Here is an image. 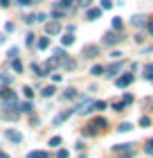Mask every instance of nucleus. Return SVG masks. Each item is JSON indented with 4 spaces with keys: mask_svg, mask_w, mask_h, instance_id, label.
<instances>
[{
    "mask_svg": "<svg viewBox=\"0 0 153 158\" xmlns=\"http://www.w3.org/2000/svg\"><path fill=\"white\" fill-rule=\"evenodd\" d=\"M72 111L81 113V115H90V113H92V99H90V97L81 99V102H79V106H77V109H72Z\"/></svg>",
    "mask_w": 153,
    "mask_h": 158,
    "instance_id": "f257e3e1",
    "label": "nucleus"
},
{
    "mask_svg": "<svg viewBox=\"0 0 153 158\" xmlns=\"http://www.w3.org/2000/svg\"><path fill=\"white\" fill-rule=\"evenodd\" d=\"M133 81H135V75H119V77H115V86H117V88H128Z\"/></svg>",
    "mask_w": 153,
    "mask_h": 158,
    "instance_id": "f03ea898",
    "label": "nucleus"
},
{
    "mask_svg": "<svg viewBox=\"0 0 153 158\" xmlns=\"http://www.w3.org/2000/svg\"><path fill=\"white\" fill-rule=\"evenodd\" d=\"M81 56L83 59H95V56H99V48L97 45H83L81 48Z\"/></svg>",
    "mask_w": 153,
    "mask_h": 158,
    "instance_id": "7ed1b4c3",
    "label": "nucleus"
},
{
    "mask_svg": "<svg viewBox=\"0 0 153 158\" xmlns=\"http://www.w3.org/2000/svg\"><path fill=\"white\" fill-rule=\"evenodd\" d=\"M56 34H61V23H59V20L47 23L45 25V36H56Z\"/></svg>",
    "mask_w": 153,
    "mask_h": 158,
    "instance_id": "20e7f679",
    "label": "nucleus"
},
{
    "mask_svg": "<svg viewBox=\"0 0 153 158\" xmlns=\"http://www.w3.org/2000/svg\"><path fill=\"white\" fill-rule=\"evenodd\" d=\"M117 43H119V34L115 32V30H111V32L104 34V45H117Z\"/></svg>",
    "mask_w": 153,
    "mask_h": 158,
    "instance_id": "39448f33",
    "label": "nucleus"
},
{
    "mask_svg": "<svg viewBox=\"0 0 153 158\" xmlns=\"http://www.w3.org/2000/svg\"><path fill=\"white\" fill-rule=\"evenodd\" d=\"M5 138L18 145V142H23V133H20V131H16V129H7V131H5Z\"/></svg>",
    "mask_w": 153,
    "mask_h": 158,
    "instance_id": "423d86ee",
    "label": "nucleus"
},
{
    "mask_svg": "<svg viewBox=\"0 0 153 158\" xmlns=\"http://www.w3.org/2000/svg\"><path fill=\"white\" fill-rule=\"evenodd\" d=\"M119 68H122V61H115L111 66H104V73H108V77H119Z\"/></svg>",
    "mask_w": 153,
    "mask_h": 158,
    "instance_id": "0eeeda50",
    "label": "nucleus"
},
{
    "mask_svg": "<svg viewBox=\"0 0 153 158\" xmlns=\"http://www.w3.org/2000/svg\"><path fill=\"white\" fill-rule=\"evenodd\" d=\"M131 23H133V27H147V16H142V14H135V16L131 18Z\"/></svg>",
    "mask_w": 153,
    "mask_h": 158,
    "instance_id": "6e6552de",
    "label": "nucleus"
},
{
    "mask_svg": "<svg viewBox=\"0 0 153 158\" xmlns=\"http://www.w3.org/2000/svg\"><path fill=\"white\" fill-rule=\"evenodd\" d=\"M99 16H101V9H99V7H92V9L86 11V18H88V20H97Z\"/></svg>",
    "mask_w": 153,
    "mask_h": 158,
    "instance_id": "1a4fd4ad",
    "label": "nucleus"
},
{
    "mask_svg": "<svg viewBox=\"0 0 153 158\" xmlns=\"http://www.w3.org/2000/svg\"><path fill=\"white\" fill-rule=\"evenodd\" d=\"M74 2H77V0H59V2L54 5V9H63V11H65V9H70Z\"/></svg>",
    "mask_w": 153,
    "mask_h": 158,
    "instance_id": "9d476101",
    "label": "nucleus"
},
{
    "mask_svg": "<svg viewBox=\"0 0 153 158\" xmlns=\"http://www.w3.org/2000/svg\"><path fill=\"white\" fill-rule=\"evenodd\" d=\"M63 68H65V70H74V68H77V61H74V59H72V56L68 54V56L63 59Z\"/></svg>",
    "mask_w": 153,
    "mask_h": 158,
    "instance_id": "9b49d317",
    "label": "nucleus"
},
{
    "mask_svg": "<svg viewBox=\"0 0 153 158\" xmlns=\"http://www.w3.org/2000/svg\"><path fill=\"white\" fill-rule=\"evenodd\" d=\"M18 111H20V113H32V111H34V104L30 102V99H27V102L18 104Z\"/></svg>",
    "mask_w": 153,
    "mask_h": 158,
    "instance_id": "f8f14e48",
    "label": "nucleus"
},
{
    "mask_svg": "<svg viewBox=\"0 0 153 158\" xmlns=\"http://www.w3.org/2000/svg\"><path fill=\"white\" fill-rule=\"evenodd\" d=\"M70 115H72V111H63V113H59V115L54 118V124H63V122L68 120Z\"/></svg>",
    "mask_w": 153,
    "mask_h": 158,
    "instance_id": "ddd939ff",
    "label": "nucleus"
},
{
    "mask_svg": "<svg viewBox=\"0 0 153 158\" xmlns=\"http://www.w3.org/2000/svg\"><path fill=\"white\" fill-rule=\"evenodd\" d=\"M106 124H108V122H106V118H95V120L90 122V127H92V129H104Z\"/></svg>",
    "mask_w": 153,
    "mask_h": 158,
    "instance_id": "4468645a",
    "label": "nucleus"
},
{
    "mask_svg": "<svg viewBox=\"0 0 153 158\" xmlns=\"http://www.w3.org/2000/svg\"><path fill=\"white\" fill-rule=\"evenodd\" d=\"M133 147H135L133 142H124V145H115L113 149H115V152H119V154H122V152H131Z\"/></svg>",
    "mask_w": 153,
    "mask_h": 158,
    "instance_id": "2eb2a0df",
    "label": "nucleus"
},
{
    "mask_svg": "<svg viewBox=\"0 0 153 158\" xmlns=\"http://www.w3.org/2000/svg\"><path fill=\"white\" fill-rule=\"evenodd\" d=\"M56 66H59V59H50V61H45V68H43V70H45V73L50 75Z\"/></svg>",
    "mask_w": 153,
    "mask_h": 158,
    "instance_id": "dca6fc26",
    "label": "nucleus"
},
{
    "mask_svg": "<svg viewBox=\"0 0 153 158\" xmlns=\"http://www.w3.org/2000/svg\"><path fill=\"white\" fill-rule=\"evenodd\" d=\"M25 158H50V154H47V152H41V149H38V152H30Z\"/></svg>",
    "mask_w": 153,
    "mask_h": 158,
    "instance_id": "f3484780",
    "label": "nucleus"
},
{
    "mask_svg": "<svg viewBox=\"0 0 153 158\" xmlns=\"http://www.w3.org/2000/svg\"><path fill=\"white\" fill-rule=\"evenodd\" d=\"M54 93H56V88H54V86H45V88H43V90H41V95H43V97H45V99H47V97H52V95H54Z\"/></svg>",
    "mask_w": 153,
    "mask_h": 158,
    "instance_id": "a211bd4d",
    "label": "nucleus"
},
{
    "mask_svg": "<svg viewBox=\"0 0 153 158\" xmlns=\"http://www.w3.org/2000/svg\"><path fill=\"white\" fill-rule=\"evenodd\" d=\"M117 131L119 133H128V131H133V124H131V122H122V124L117 127Z\"/></svg>",
    "mask_w": 153,
    "mask_h": 158,
    "instance_id": "6ab92c4d",
    "label": "nucleus"
},
{
    "mask_svg": "<svg viewBox=\"0 0 153 158\" xmlns=\"http://www.w3.org/2000/svg\"><path fill=\"white\" fill-rule=\"evenodd\" d=\"M77 95H79V93H77L74 88H65V90H63V99H74Z\"/></svg>",
    "mask_w": 153,
    "mask_h": 158,
    "instance_id": "aec40b11",
    "label": "nucleus"
},
{
    "mask_svg": "<svg viewBox=\"0 0 153 158\" xmlns=\"http://www.w3.org/2000/svg\"><path fill=\"white\" fill-rule=\"evenodd\" d=\"M144 77H147L149 81H153V63H147V66H144Z\"/></svg>",
    "mask_w": 153,
    "mask_h": 158,
    "instance_id": "412c9836",
    "label": "nucleus"
},
{
    "mask_svg": "<svg viewBox=\"0 0 153 158\" xmlns=\"http://www.w3.org/2000/svg\"><path fill=\"white\" fill-rule=\"evenodd\" d=\"M122 27H124V20H122L119 16H115V18H113V30H115V32H117V30L122 32Z\"/></svg>",
    "mask_w": 153,
    "mask_h": 158,
    "instance_id": "4be33fe9",
    "label": "nucleus"
},
{
    "mask_svg": "<svg viewBox=\"0 0 153 158\" xmlns=\"http://www.w3.org/2000/svg\"><path fill=\"white\" fill-rule=\"evenodd\" d=\"M0 81H2V86H11L14 77H11V75H7V73H2V75H0Z\"/></svg>",
    "mask_w": 153,
    "mask_h": 158,
    "instance_id": "5701e85b",
    "label": "nucleus"
},
{
    "mask_svg": "<svg viewBox=\"0 0 153 158\" xmlns=\"http://www.w3.org/2000/svg\"><path fill=\"white\" fill-rule=\"evenodd\" d=\"M11 68H14V73H18V75L23 73V63H20L18 59H11Z\"/></svg>",
    "mask_w": 153,
    "mask_h": 158,
    "instance_id": "b1692460",
    "label": "nucleus"
},
{
    "mask_svg": "<svg viewBox=\"0 0 153 158\" xmlns=\"http://www.w3.org/2000/svg\"><path fill=\"white\" fill-rule=\"evenodd\" d=\"M32 70H34V73H36V77H45L47 73H45V70H43L41 66H38V63H32Z\"/></svg>",
    "mask_w": 153,
    "mask_h": 158,
    "instance_id": "393cba45",
    "label": "nucleus"
},
{
    "mask_svg": "<svg viewBox=\"0 0 153 158\" xmlns=\"http://www.w3.org/2000/svg\"><path fill=\"white\" fill-rule=\"evenodd\" d=\"M61 43H63V48H68V45H72V43H74V36H72V34H65V36L61 39Z\"/></svg>",
    "mask_w": 153,
    "mask_h": 158,
    "instance_id": "a878e982",
    "label": "nucleus"
},
{
    "mask_svg": "<svg viewBox=\"0 0 153 158\" xmlns=\"http://www.w3.org/2000/svg\"><path fill=\"white\" fill-rule=\"evenodd\" d=\"M36 45H38V50H47V48H50V39H47V36H45V39H38Z\"/></svg>",
    "mask_w": 153,
    "mask_h": 158,
    "instance_id": "bb28decb",
    "label": "nucleus"
},
{
    "mask_svg": "<svg viewBox=\"0 0 153 158\" xmlns=\"http://www.w3.org/2000/svg\"><path fill=\"white\" fill-rule=\"evenodd\" d=\"M90 75H95V77H101V75H104V66H92Z\"/></svg>",
    "mask_w": 153,
    "mask_h": 158,
    "instance_id": "cd10ccee",
    "label": "nucleus"
},
{
    "mask_svg": "<svg viewBox=\"0 0 153 158\" xmlns=\"http://www.w3.org/2000/svg\"><path fill=\"white\" fill-rule=\"evenodd\" d=\"M99 9H101V11H106V9H113V0H101Z\"/></svg>",
    "mask_w": 153,
    "mask_h": 158,
    "instance_id": "c85d7f7f",
    "label": "nucleus"
},
{
    "mask_svg": "<svg viewBox=\"0 0 153 158\" xmlns=\"http://www.w3.org/2000/svg\"><path fill=\"white\" fill-rule=\"evenodd\" d=\"M106 109V102L101 99V102H92V111H104Z\"/></svg>",
    "mask_w": 153,
    "mask_h": 158,
    "instance_id": "c756f323",
    "label": "nucleus"
},
{
    "mask_svg": "<svg viewBox=\"0 0 153 158\" xmlns=\"http://www.w3.org/2000/svg\"><path fill=\"white\" fill-rule=\"evenodd\" d=\"M34 41H36V36H34V34L30 32V34L25 36V45H27V48H30V45H34Z\"/></svg>",
    "mask_w": 153,
    "mask_h": 158,
    "instance_id": "7c9ffc66",
    "label": "nucleus"
},
{
    "mask_svg": "<svg viewBox=\"0 0 153 158\" xmlns=\"http://www.w3.org/2000/svg\"><path fill=\"white\" fill-rule=\"evenodd\" d=\"M63 16H65L63 9H54V11H52V18H54V20H59V18H63Z\"/></svg>",
    "mask_w": 153,
    "mask_h": 158,
    "instance_id": "2f4dec72",
    "label": "nucleus"
},
{
    "mask_svg": "<svg viewBox=\"0 0 153 158\" xmlns=\"http://www.w3.org/2000/svg\"><path fill=\"white\" fill-rule=\"evenodd\" d=\"M144 152H147L149 156H153V138H151V140H147V147H144Z\"/></svg>",
    "mask_w": 153,
    "mask_h": 158,
    "instance_id": "473e14b6",
    "label": "nucleus"
},
{
    "mask_svg": "<svg viewBox=\"0 0 153 158\" xmlns=\"http://www.w3.org/2000/svg\"><path fill=\"white\" fill-rule=\"evenodd\" d=\"M23 93H25V97H27V99L32 102V97H34V90L30 88V86H25V88H23Z\"/></svg>",
    "mask_w": 153,
    "mask_h": 158,
    "instance_id": "72a5a7b5",
    "label": "nucleus"
},
{
    "mask_svg": "<svg viewBox=\"0 0 153 158\" xmlns=\"http://www.w3.org/2000/svg\"><path fill=\"white\" fill-rule=\"evenodd\" d=\"M113 109L117 111V113H122L124 109H126V104H124V102H115V104H113Z\"/></svg>",
    "mask_w": 153,
    "mask_h": 158,
    "instance_id": "f704fd0d",
    "label": "nucleus"
},
{
    "mask_svg": "<svg viewBox=\"0 0 153 158\" xmlns=\"http://www.w3.org/2000/svg\"><path fill=\"white\" fill-rule=\"evenodd\" d=\"M61 145V138L59 135H54V138H50V147H59Z\"/></svg>",
    "mask_w": 153,
    "mask_h": 158,
    "instance_id": "c9c22d12",
    "label": "nucleus"
},
{
    "mask_svg": "<svg viewBox=\"0 0 153 158\" xmlns=\"http://www.w3.org/2000/svg\"><path fill=\"white\" fill-rule=\"evenodd\" d=\"M7 56H9V59H18V48H11L9 52H7Z\"/></svg>",
    "mask_w": 153,
    "mask_h": 158,
    "instance_id": "e433bc0d",
    "label": "nucleus"
},
{
    "mask_svg": "<svg viewBox=\"0 0 153 158\" xmlns=\"http://www.w3.org/2000/svg\"><path fill=\"white\" fill-rule=\"evenodd\" d=\"M117 158H135V152H133V149H131V152H122Z\"/></svg>",
    "mask_w": 153,
    "mask_h": 158,
    "instance_id": "4c0bfd02",
    "label": "nucleus"
},
{
    "mask_svg": "<svg viewBox=\"0 0 153 158\" xmlns=\"http://www.w3.org/2000/svg\"><path fill=\"white\" fill-rule=\"evenodd\" d=\"M83 133H86V135H97V129H92V127L88 124V127H86V131H83Z\"/></svg>",
    "mask_w": 153,
    "mask_h": 158,
    "instance_id": "58836bf2",
    "label": "nucleus"
},
{
    "mask_svg": "<svg viewBox=\"0 0 153 158\" xmlns=\"http://www.w3.org/2000/svg\"><path fill=\"white\" fill-rule=\"evenodd\" d=\"M25 23H27V25L36 23V14H30V16H25Z\"/></svg>",
    "mask_w": 153,
    "mask_h": 158,
    "instance_id": "ea45409f",
    "label": "nucleus"
},
{
    "mask_svg": "<svg viewBox=\"0 0 153 158\" xmlns=\"http://www.w3.org/2000/svg\"><path fill=\"white\" fill-rule=\"evenodd\" d=\"M32 2H34V0H16L18 7H27V5H32Z\"/></svg>",
    "mask_w": 153,
    "mask_h": 158,
    "instance_id": "a19ab883",
    "label": "nucleus"
},
{
    "mask_svg": "<svg viewBox=\"0 0 153 158\" xmlns=\"http://www.w3.org/2000/svg\"><path fill=\"white\" fill-rule=\"evenodd\" d=\"M70 154L68 152H65V149H59V152H56V158H68Z\"/></svg>",
    "mask_w": 153,
    "mask_h": 158,
    "instance_id": "79ce46f5",
    "label": "nucleus"
},
{
    "mask_svg": "<svg viewBox=\"0 0 153 158\" xmlns=\"http://www.w3.org/2000/svg\"><path fill=\"white\" fill-rule=\"evenodd\" d=\"M2 118H5V120H16L18 115H16V113H2Z\"/></svg>",
    "mask_w": 153,
    "mask_h": 158,
    "instance_id": "37998d69",
    "label": "nucleus"
},
{
    "mask_svg": "<svg viewBox=\"0 0 153 158\" xmlns=\"http://www.w3.org/2000/svg\"><path fill=\"white\" fill-rule=\"evenodd\" d=\"M140 124H142V127H149V124H151V118H142Z\"/></svg>",
    "mask_w": 153,
    "mask_h": 158,
    "instance_id": "c03bdc74",
    "label": "nucleus"
},
{
    "mask_svg": "<svg viewBox=\"0 0 153 158\" xmlns=\"http://www.w3.org/2000/svg\"><path fill=\"white\" fill-rule=\"evenodd\" d=\"M47 16H45V14H36V23H43V20H45Z\"/></svg>",
    "mask_w": 153,
    "mask_h": 158,
    "instance_id": "a18cd8bd",
    "label": "nucleus"
},
{
    "mask_svg": "<svg viewBox=\"0 0 153 158\" xmlns=\"http://www.w3.org/2000/svg\"><path fill=\"white\" fill-rule=\"evenodd\" d=\"M124 104H133V95H124Z\"/></svg>",
    "mask_w": 153,
    "mask_h": 158,
    "instance_id": "49530a36",
    "label": "nucleus"
},
{
    "mask_svg": "<svg viewBox=\"0 0 153 158\" xmlns=\"http://www.w3.org/2000/svg\"><path fill=\"white\" fill-rule=\"evenodd\" d=\"M77 2L81 5V7H90V0H77Z\"/></svg>",
    "mask_w": 153,
    "mask_h": 158,
    "instance_id": "de8ad7c7",
    "label": "nucleus"
},
{
    "mask_svg": "<svg viewBox=\"0 0 153 158\" xmlns=\"http://www.w3.org/2000/svg\"><path fill=\"white\" fill-rule=\"evenodd\" d=\"M61 79H63L61 75H52V81H54V84H59V81H61Z\"/></svg>",
    "mask_w": 153,
    "mask_h": 158,
    "instance_id": "09e8293b",
    "label": "nucleus"
},
{
    "mask_svg": "<svg viewBox=\"0 0 153 158\" xmlns=\"http://www.w3.org/2000/svg\"><path fill=\"white\" fill-rule=\"evenodd\" d=\"M111 56H113V59H115V61H122V59H119V56H122V52H113Z\"/></svg>",
    "mask_w": 153,
    "mask_h": 158,
    "instance_id": "8fccbe9b",
    "label": "nucleus"
},
{
    "mask_svg": "<svg viewBox=\"0 0 153 158\" xmlns=\"http://www.w3.org/2000/svg\"><path fill=\"white\" fill-rule=\"evenodd\" d=\"M11 5V0H0V7H9Z\"/></svg>",
    "mask_w": 153,
    "mask_h": 158,
    "instance_id": "3c124183",
    "label": "nucleus"
},
{
    "mask_svg": "<svg viewBox=\"0 0 153 158\" xmlns=\"http://www.w3.org/2000/svg\"><path fill=\"white\" fill-rule=\"evenodd\" d=\"M147 30H149V34L153 36V23H147Z\"/></svg>",
    "mask_w": 153,
    "mask_h": 158,
    "instance_id": "603ef678",
    "label": "nucleus"
},
{
    "mask_svg": "<svg viewBox=\"0 0 153 158\" xmlns=\"http://www.w3.org/2000/svg\"><path fill=\"white\" fill-rule=\"evenodd\" d=\"M2 43H5V34H0V45H2Z\"/></svg>",
    "mask_w": 153,
    "mask_h": 158,
    "instance_id": "864d4df0",
    "label": "nucleus"
},
{
    "mask_svg": "<svg viewBox=\"0 0 153 158\" xmlns=\"http://www.w3.org/2000/svg\"><path fill=\"white\" fill-rule=\"evenodd\" d=\"M79 158H86V154H83V156H79Z\"/></svg>",
    "mask_w": 153,
    "mask_h": 158,
    "instance_id": "5fc2aeb1",
    "label": "nucleus"
}]
</instances>
